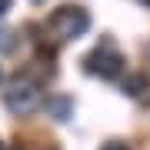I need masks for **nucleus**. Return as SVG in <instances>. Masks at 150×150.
Here are the masks:
<instances>
[{
    "mask_svg": "<svg viewBox=\"0 0 150 150\" xmlns=\"http://www.w3.org/2000/svg\"><path fill=\"white\" fill-rule=\"evenodd\" d=\"M4 103L13 117H27L43 103V93H40V83H33L30 77H17V80L4 90Z\"/></svg>",
    "mask_w": 150,
    "mask_h": 150,
    "instance_id": "f03ea898",
    "label": "nucleus"
},
{
    "mask_svg": "<svg viewBox=\"0 0 150 150\" xmlns=\"http://www.w3.org/2000/svg\"><path fill=\"white\" fill-rule=\"evenodd\" d=\"M147 4H150V0H147Z\"/></svg>",
    "mask_w": 150,
    "mask_h": 150,
    "instance_id": "9d476101",
    "label": "nucleus"
},
{
    "mask_svg": "<svg viewBox=\"0 0 150 150\" xmlns=\"http://www.w3.org/2000/svg\"><path fill=\"white\" fill-rule=\"evenodd\" d=\"M150 87V80H147V74H134V77H127L123 80V93H130V97H140Z\"/></svg>",
    "mask_w": 150,
    "mask_h": 150,
    "instance_id": "39448f33",
    "label": "nucleus"
},
{
    "mask_svg": "<svg viewBox=\"0 0 150 150\" xmlns=\"http://www.w3.org/2000/svg\"><path fill=\"white\" fill-rule=\"evenodd\" d=\"M47 110L54 113L57 120H67L70 113H74V100H67V97H50V100H47Z\"/></svg>",
    "mask_w": 150,
    "mask_h": 150,
    "instance_id": "20e7f679",
    "label": "nucleus"
},
{
    "mask_svg": "<svg viewBox=\"0 0 150 150\" xmlns=\"http://www.w3.org/2000/svg\"><path fill=\"white\" fill-rule=\"evenodd\" d=\"M13 50V30L0 27V54H10Z\"/></svg>",
    "mask_w": 150,
    "mask_h": 150,
    "instance_id": "423d86ee",
    "label": "nucleus"
},
{
    "mask_svg": "<svg viewBox=\"0 0 150 150\" xmlns=\"http://www.w3.org/2000/svg\"><path fill=\"white\" fill-rule=\"evenodd\" d=\"M10 4H13V0H0V17H4L7 10H10Z\"/></svg>",
    "mask_w": 150,
    "mask_h": 150,
    "instance_id": "6e6552de",
    "label": "nucleus"
},
{
    "mask_svg": "<svg viewBox=\"0 0 150 150\" xmlns=\"http://www.w3.org/2000/svg\"><path fill=\"white\" fill-rule=\"evenodd\" d=\"M100 150H130L127 144H120V140H110V144H103Z\"/></svg>",
    "mask_w": 150,
    "mask_h": 150,
    "instance_id": "0eeeda50",
    "label": "nucleus"
},
{
    "mask_svg": "<svg viewBox=\"0 0 150 150\" xmlns=\"http://www.w3.org/2000/svg\"><path fill=\"white\" fill-rule=\"evenodd\" d=\"M87 27H90V13L77 4H64L47 17V37L54 43H67V40L83 37Z\"/></svg>",
    "mask_w": 150,
    "mask_h": 150,
    "instance_id": "f257e3e1",
    "label": "nucleus"
},
{
    "mask_svg": "<svg viewBox=\"0 0 150 150\" xmlns=\"http://www.w3.org/2000/svg\"><path fill=\"white\" fill-rule=\"evenodd\" d=\"M0 150H7V147H4V144H0Z\"/></svg>",
    "mask_w": 150,
    "mask_h": 150,
    "instance_id": "1a4fd4ad",
    "label": "nucleus"
},
{
    "mask_svg": "<svg viewBox=\"0 0 150 150\" xmlns=\"http://www.w3.org/2000/svg\"><path fill=\"white\" fill-rule=\"evenodd\" d=\"M83 70L93 74V77H103V80H113L123 70V57H120V50L113 47L110 40H103L100 47H93L90 54L83 57Z\"/></svg>",
    "mask_w": 150,
    "mask_h": 150,
    "instance_id": "7ed1b4c3",
    "label": "nucleus"
}]
</instances>
